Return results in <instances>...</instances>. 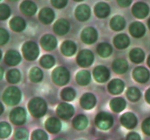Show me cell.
<instances>
[{"label":"cell","instance_id":"obj_50","mask_svg":"<svg viewBox=\"0 0 150 140\" xmlns=\"http://www.w3.org/2000/svg\"><path fill=\"white\" fill-rule=\"evenodd\" d=\"M147 64H148V65H149V66L150 67V55H149V58H148Z\"/></svg>","mask_w":150,"mask_h":140},{"label":"cell","instance_id":"obj_53","mask_svg":"<svg viewBox=\"0 0 150 140\" xmlns=\"http://www.w3.org/2000/svg\"><path fill=\"white\" fill-rule=\"evenodd\" d=\"M74 1H83V0H74Z\"/></svg>","mask_w":150,"mask_h":140},{"label":"cell","instance_id":"obj_29","mask_svg":"<svg viewBox=\"0 0 150 140\" xmlns=\"http://www.w3.org/2000/svg\"><path fill=\"white\" fill-rule=\"evenodd\" d=\"M10 26L14 32H19L23 31L26 26L24 20L20 17H15L10 20Z\"/></svg>","mask_w":150,"mask_h":140},{"label":"cell","instance_id":"obj_24","mask_svg":"<svg viewBox=\"0 0 150 140\" xmlns=\"http://www.w3.org/2000/svg\"><path fill=\"white\" fill-rule=\"evenodd\" d=\"M76 45L72 41H65L62 44L61 50L66 56H72L76 52Z\"/></svg>","mask_w":150,"mask_h":140},{"label":"cell","instance_id":"obj_14","mask_svg":"<svg viewBox=\"0 0 150 140\" xmlns=\"http://www.w3.org/2000/svg\"><path fill=\"white\" fill-rule=\"evenodd\" d=\"M40 44L45 50H52L57 47V41L55 36L51 34H46L41 39Z\"/></svg>","mask_w":150,"mask_h":140},{"label":"cell","instance_id":"obj_42","mask_svg":"<svg viewBox=\"0 0 150 140\" xmlns=\"http://www.w3.org/2000/svg\"><path fill=\"white\" fill-rule=\"evenodd\" d=\"M32 140H48V135L42 130H36L32 133Z\"/></svg>","mask_w":150,"mask_h":140},{"label":"cell","instance_id":"obj_18","mask_svg":"<svg viewBox=\"0 0 150 140\" xmlns=\"http://www.w3.org/2000/svg\"><path fill=\"white\" fill-rule=\"evenodd\" d=\"M108 90L111 93L114 95H117L123 91L125 88V84L120 79H114L108 84Z\"/></svg>","mask_w":150,"mask_h":140},{"label":"cell","instance_id":"obj_40","mask_svg":"<svg viewBox=\"0 0 150 140\" xmlns=\"http://www.w3.org/2000/svg\"><path fill=\"white\" fill-rule=\"evenodd\" d=\"M11 133V127L7 123L1 122L0 124V136L1 139L7 138Z\"/></svg>","mask_w":150,"mask_h":140},{"label":"cell","instance_id":"obj_48","mask_svg":"<svg viewBox=\"0 0 150 140\" xmlns=\"http://www.w3.org/2000/svg\"><path fill=\"white\" fill-rule=\"evenodd\" d=\"M117 1L121 7H127L131 4L132 0H117Z\"/></svg>","mask_w":150,"mask_h":140},{"label":"cell","instance_id":"obj_7","mask_svg":"<svg viewBox=\"0 0 150 140\" xmlns=\"http://www.w3.org/2000/svg\"><path fill=\"white\" fill-rule=\"evenodd\" d=\"M26 112L21 107H17L13 109L10 115V119L16 125H21L26 121Z\"/></svg>","mask_w":150,"mask_h":140},{"label":"cell","instance_id":"obj_31","mask_svg":"<svg viewBox=\"0 0 150 140\" xmlns=\"http://www.w3.org/2000/svg\"><path fill=\"white\" fill-rule=\"evenodd\" d=\"M144 52L140 48L133 49L130 52V58L133 62L139 64L144 60Z\"/></svg>","mask_w":150,"mask_h":140},{"label":"cell","instance_id":"obj_43","mask_svg":"<svg viewBox=\"0 0 150 140\" xmlns=\"http://www.w3.org/2000/svg\"><path fill=\"white\" fill-rule=\"evenodd\" d=\"M10 10L9 7L6 4H1L0 5V19L5 20L10 16Z\"/></svg>","mask_w":150,"mask_h":140},{"label":"cell","instance_id":"obj_16","mask_svg":"<svg viewBox=\"0 0 150 140\" xmlns=\"http://www.w3.org/2000/svg\"><path fill=\"white\" fill-rule=\"evenodd\" d=\"M90 16V8L86 4H81L76 10V17L81 21L88 20Z\"/></svg>","mask_w":150,"mask_h":140},{"label":"cell","instance_id":"obj_19","mask_svg":"<svg viewBox=\"0 0 150 140\" xmlns=\"http://www.w3.org/2000/svg\"><path fill=\"white\" fill-rule=\"evenodd\" d=\"M21 57L20 54L17 51L13 50H9L6 53L5 58H4L6 64L10 66L17 65L21 61Z\"/></svg>","mask_w":150,"mask_h":140},{"label":"cell","instance_id":"obj_8","mask_svg":"<svg viewBox=\"0 0 150 140\" xmlns=\"http://www.w3.org/2000/svg\"><path fill=\"white\" fill-rule=\"evenodd\" d=\"M57 115L63 119H69L74 114V108L72 105L67 103H62L57 109Z\"/></svg>","mask_w":150,"mask_h":140},{"label":"cell","instance_id":"obj_26","mask_svg":"<svg viewBox=\"0 0 150 140\" xmlns=\"http://www.w3.org/2000/svg\"><path fill=\"white\" fill-rule=\"evenodd\" d=\"M113 70L117 74L125 73L128 69V64L124 59H117L113 63Z\"/></svg>","mask_w":150,"mask_h":140},{"label":"cell","instance_id":"obj_5","mask_svg":"<svg viewBox=\"0 0 150 140\" xmlns=\"http://www.w3.org/2000/svg\"><path fill=\"white\" fill-rule=\"evenodd\" d=\"M113 120L112 116L107 112H100L95 118V123L97 126L102 130H108L112 126Z\"/></svg>","mask_w":150,"mask_h":140},{"label":"cell","instance_id":"obj_35","mask_svg":"<svg viewBox=\"0 0 150 140\" xmlns=\"http://www.w3.org/2000/svg\"><path fill=\"white\" fill-rule=\"evenodd\" d=\"M29 78L34 83H38L42 79V72L38 67H34L29 72Z\"/></svg>","mask_w":150,"mask_h":140},{"label":"cell","instance_id":"obj_34","mask_svg":"<svg viewBox=\"0 0 150 140\" xmlns=\"http://www.w3.org/2000/svg\"><path fill=\"white\" fill-rule=\"evenodd\" d=\"M98 52L100 56L104 58L108 57L112 52V48L109 44L103 42L98 46Z\"/></svg>","mask_w":150,"mask_h":140},{"label":"cell","instance_id":"obj_37","mask_svg":"<svg viewBox=\"0 0 150 140\" xmlns=\"http://www.w3.org/2000/svg\"><path fill=\"white\" fill-rule=\"evenodd\" d=\"M127 96L131 102H137L141 97L140 90L137 88H130L127 91Z\"/></svg>","mask_w":150,"mask_h":140},{"label":"cell","instance_id":"obj_10","mask_svg":"<svg viewBox=\"0 0 150 140\" xmlns=\"http://www.w3.org/2000/svg\"><path fill=\"white\" fill-rule=\"evenodd\" d=\"M94 77L98 83H104L109 78L110 73L108 69L103 66H98L94 69Z\"/></svg>","mask_w":150,"mask_h":140},{"label":"cell","instance_id":"obj_22","mask_svg":"<svg viewBox=\"0 0 150 140\" xmlns=\"http://www.w3.org/2000/svg\"><path fill=\"white\" fill-rule=\"evenodd\" d=\"M39 18L44 24H49L54 19V13L51 9L43 8L39 14Z\"/></svg>","mask_w":150,"mask_h":140},{"label":"cell","instance_id":"obj_39","mask_svg":"<svg viewBox=\"0 0 150 140\" xmlns=\"http://www.w3.org/2000/svg\"><path fill=\"white\" fill-rule=\"evenodd\" d=\"M55 64V60L53 56L50 55H45L41 58L40 64L42 67L45 69L51 68Z\"/></svg>","mask_w":150,"mask_h":140},{"label":"cell","instance_id":"obj_44","mask_svg":"<svg viewBox=\"0 0 150 140\" xmlns=\"http://www.w3.org/2000/svg\"><path fill=\"white\" fill-rule=\"evenodd\" d=\"M9 39V34L6 30L4 29H0V45H2L7 43Z\"/></svg>","mask_w":150,"mask_h":140},{"label":"cell","instance_id":"obj_25","mask_svg":"<svg viewBox=\"0 0 150 140\" xmlns=\"http://www.w3.org/2000/svg\"><path fill=\"white\" fill-rule=\"evenodd\" d=\"M95 13L99 18H105L109 15L110 7L104 2H100L95 7Z\"/></svg>","mask_w":150,"mask_h":140},{"label":"cell","instance_id":"obj_9","mask_svg":"<svg viewBox=\"0 0 150 140\" xmlns=\"http://www.w3.org/2000/svg\"><path fill=\"white\" fill-rule=\"evenodd\" d=\"M132 11L135 17L142 19L147 16V15L149 14V9L147 4L145 3L137 2L133 5Z\"/></svg>","mask_w":150,"mask_h":140},{"label":"cell","instance_id":"obj_36","mask_svg":"<svg viewBox=\"0 0 150 140\" xmlns=\"http://www.w3.org/2000/svg\"><path fill=\"white\" fill-rule=\"evenodd\" d=\"M21 74L18 70L11 69L7 72V80L10 83H17L20 81Z\"/></svg>","mask_w":150,"mask_h":140},{"label":"cell","instance_id":"obj_52","mask_svg":"<svg viewBox=\"0 0 150 140\" xmlns=\"http://www.w3.org/2000/svg\"><path fill=\"white\" fill-rule=\"evenodd\" d=\"M148 25H149V29H150V19L149 20V21H148Z\"/></svg>","mask_w":150,"mask_h":140},{"label":"cell","instance_id":"obj_17","mask_svg":"<svg viewBox=\"0 0 150 140\" xmlns=\"http://www.w3.org/2000/svg\"><path fill=\"white\" fill-rule=\"evenodd\" d=\"M62 124L59 120L56 118H48L45 122V128L52 134H56L58 133L61 130Z\"/></svg>","mask_w":150,"mask_h":140},{"label":"cell","instance_id":"obj_46","mask_svg":"<svg viewBox=\"0 0 150 140\" xmlns=\"http://www.w3.org/2000/svg\"><path fill=\"white\" fill-rule=\"evenodd\" d=\"M67 0H51L53 6L57 8H62L67 4Z\"/></svg>","mask_w":150,"mask_h":140},{"label":"cell","instance_id":"obj_20","mask_svg":"<svg viewBox=\"0 0 150 140\" xmlns=\"http://www.w3.org/2000/svg\"><path fill=\"white\" fill-rule=\"evenodd\" d=\"M130 33L131 34L132 36L135 37H141L143 36L146 32L145 26H144L143 23L140 22H134L132 23L130 26Z\"/></svg>","mask_w":150,"mask_h":140},{"label":"cell","instance_id":"obj_49","mask_svg":"<svg viewBox=\"0 0 150 140\" xmlns=\"http://www.w3.org/2000/svg\"><path fill=\"white\" fill-rule=\"evenodd\" d=\"M145 98H146V102H147L149 104H150V88L146 90V95H145Z\"/></svg>","mask_w":150,"mask_h":140},{"label":"cell","instance_id":"obj_38","mask_svg":"<svg viewBox=\"0 0 150 140\" xmlns=\"http://www.w3.org/2000/svg\"><path fill=\"white\" fill-rule=\"evenodd\" d=\"M61 96L64 100L70 102V101H73L76 97V91L71 88H66L63 89L62 91Z\"/></svg>","mask_w":150,"mask_h":140},{"label":"cell","instance_id":"obj_55","mask_svg":"<svg viewBox=\"0 0 150 140\" xmlns=\"http://www.w3.org/2000/svg\"><path fill=\"white\" fill-rule=\"evenodd\" d=\"M98 140H104V139H98Z\"/></svg>","mask_w":150,"mask_h":140},{"label":"cell","instance_id":"obj_28","mask_svg":"<svg viewBox=\"0 0 150 140\" xmlns=\"http://www.w3.org/2000/svg\"><path fill=\"white\" fill-rule=\"evenodd\" d=\"M110 106L114 112H120L125 108L126 102L122 98H115L111 101Z\"/></svg>","mask_w":150,"mask_h":140},{"label":"cell","instance_id":"obj_3","mask_svg":"<svg viewBox=\"0 0 150 140\" xmlns=\"http://www.w3.org/2000/svg\"><path fill=\"white\" fill-rule=\"evenodd\" d=\"M52 79L55 84L58 85H64L67 84L70 80V73L64 67H57L53 71Z\"/></svg>","mask_w":150,"mask_h":140},{"label":"cell","instance_id":"obj_15","mask_svg":"<svg viewBox=\"0 0 150 140\" xmlns=\"http://www.w3.org/2000/svg\"><path fill=\"white\" fill-rule=\"evenodd\" d=\"M96 103L95 96L92 93H85L81 98L80 104L85 109H91L95 106Z\"/></svg>","mask_w":150,"mask_h":140},{"label":"cell","instance_id":"obj_27","mask_svg":"<svg viewBox=\"0 0 150 140\" xmlns=\"http://www.w3.org/2000/svg\"><path fill=\"white\" fill-rule=\"evenodd\" d=\"M114 43L115 46L119 49H123L126 48L130 44V39L126 34H119L114 38Z\"/></svg>","mask_w":150,"mask_h":140},{"label":"cell","instance_id":"obj_23","mask_svg":"<svg viewBox=\"0 0 150 140\" xmlns=\"http://www.w3.org/2000/svg\"><path fill=\"white\" fill-rule=\"evenodd\" d=\"M21 10L26 15L31 16L35 14L37 11V6L31 1H24L21 3L20 7Z\"/></svg>","mask_w":150,"mask_h":140},{"label":"cell","instance_id":"obj_2","mask_svg":"<svg viewBox=\"0 0 150 140\" xmlns=\"http://www.w3.org/2000/svg\"><path fill=\"white\" fill-rule=\"evenodd\" d=\"M21 93L16 87H9L3 94V100L8 105H16L20 102Z\"/></svg>","mask_w":150,"mask_h":140},{"label":"cell","instance_id":"obj_11","mask_svg":"<svg viewBox=\"0 0 150 140\" xmlns=\"http://www.w3.org/2000/svg\"><path fill=\"white\" fill-rule=\"evenodd\" d=\"M133 78L136 81L140 83H144L149 80V72L145 67L139 66L134 69L133 72Z\"/></svg>","mask_w":150,"mask_h":140},{"label":"cell","instance_id":"obj_21","mask_svg":"<svg viewBox=\"0 0 150 140\" xmlns=\"http://www.w3.org/2000/svg\"><path fill=\"white\" fill-rule=\"evenodd\" d=\"M70 24L68 21L64 19H60L57 20L54 26V30L56 34L59 35H64L68 32Z\"/></svg>","mask_w":150,"mask_h":140},{"label":"cell","instance_id":"obj_47","mask_svg":"<svg viewBox=\"0 0 150 140\" xmlns=\"http://www.w3.org/2000/svg\"><path fill=\"white\" fill-rule=\"evenodd\" d=\"M127 140H141V137L137 133L132 132L127 135Z\"/></svg>","mask_w":150,"mask_h":140},{"label":"cell","instance_id":"obj_41","mask_svg":"<svg viewBox=\"0 0 150 140\" xmlns=\"http://www.w3.org/2000/svg\"><path fill=\"white\" fill-rule=\"evenodd\" d=\"M28 137H29V133L25 128H19L15 133L16 140H27Z\"/></svg>","mask_w":150,"mask_h":140},{"label":"cell","instance_id":"obj_33","mask_svg":"<svg viewBox=\"0 0 150 140\" xmlns=\"http://www.w3.org/2000/svg\"><path fill=\"white\" fill-rule=\"evenodd\" d=\"M111 27L114 31H120L124 29L125 26V20L122 16L117 15L113 18L111 20Z\"/></svg>","mask_w":150,"mask_h":140},{"label":"cell","instance_id":"obj_30","mask_svg":"<svg viewBox=\"0 0 150 140\" xmlns=\"http://www.w3.org/2000/svg\"><path fill=\"white\" fill-rule=\"evenodd\" d=\"M76 81L81 85H86L89 83L91 80L90 73L86 70L79 71L76 74Z\"/></svg>","mask_w":150,"mask_h":140},{"label":"cell","instance_id":"obj_45","mask_svg":"<svg viewBox=\"0 0 150 140\" xmlns=\"http://www.w3.org/2000/svg\"><path fill=\"white\" fill-rule=\"evenodd\" d=\"M142 129L145 134L150 136V118L144 121L143 124H142Z\"/></svg>","mask_w":150,"mask_h":140},{"label":"cell","instance_id":"obj_6","mask_svg":"<svg viewBox=\"0 0 150 140\" xmlns=\"http://www.w3.org/2000/svg\"><path fill=\"white\" fill-rule=\"evenodd\" d=\"M94 61V55L89 50H83L77 56V62L81 66H89Z\"/></svg>","mask_w":150,"mask_h":140},{"label":"cell","instance_id":"obj_1","mask_svg":"<svg viewBox=\"0 0 150 140\" xmlns=\"http://www.w3.org/2000/svg\"><path fill=\"white\" fill-rule=\"evenodd\" d=\"M28 108L30 113L36 118L43 116L47 111V105L45 101L40 98H34L29 102Z\"/></svg>","mask_w":150,"mask_h":140},{"label":"cell","instance_id":"obj_51","mask_svg":"<svg viewBox=\"0 0 150 140\" xmlns=\"http://www.w3.org/2000/svg\"><path fill=\"white\" fill-rule=\"evenodd\" d=\"M54 140H65V139L63 138H57V139H55Z\"/></svg>","mask_w":150,"mask_h":140},{"label":"cell","instance_id":"obj_13","mask_svg":"<svg viewBox=\"0 0 150 140\" xmlns=\"http://www.w3.org/2000/svg\"><path fill=\"white\" fill-rule=\"evenodd\" d=\"M120 120H121L123 126L128 129H132L137 125V119H136V115L131 112H126V113L123 114Z\"/></svg>","mask_w":150,"mask_h":140},{"label":"cell","instance_id":"obj_4","mask_svg":"<svg viewBox=\"0 0 150 140\" xmlns=\"http://www.w3.org/2000/svg\"><path fill=\"white\" fill-rule=\"evenodd\" d=\"M22 52L26 59L33 61L36 59L39 55V48L35 42H27L23 45Z\"/></svg>","mask_w":150,"mask_h":140},{"label":"cell","instance_id":"obj_12","mask_svg":"<svg viewBox=\"0 0 150 140\" xmlns=\"http://www.w3.org/2000/svg\"><path fill=\"white\" fill-rule=\"evenodd\" d=\"M98 39V33L92 27L86 28L81 33V39L84 43L92 44Z\"/></svg>","mask_w":150,"mask_h":140},{"label":"cell","instance_id":"obj_32","mask_svg":"<svg viewBox=\"0 0 150 140\" xmlns=\"http://www.w3.org/2000/svg\"><path fill=\"white\" fill-rule=\"evenodd\" d=\"M73 126L78 130H83L88 125V119L85 115H79L73 120Z\"/></svg>","mask_w":150,"mask_h":140},{"label":"cell","instance_id":"obj_54","mask_svg":"<svg viewBox=\"0 0 150 140\" xmlns=\"http://www.w3.org/2000/svg\"><path fill=\"white\" fill-rule=\"evenodd\" d=\"M10 1H17V0H10Z\"/></svg>","mask_w":150,"mask_h":140}]
</instances>
